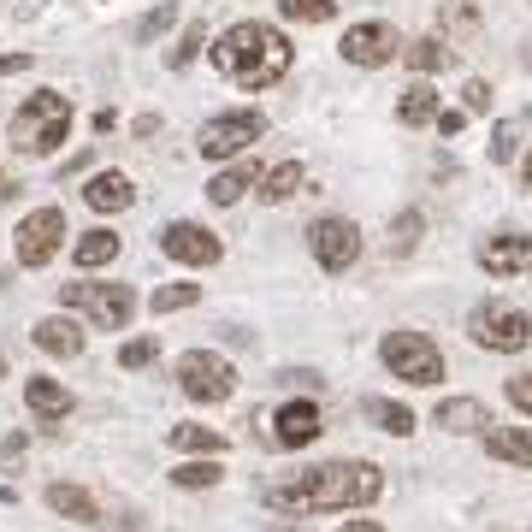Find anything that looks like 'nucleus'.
Returning <instances> with one entry per match:
<instances>
[{
	"mask_svg": "<svg viewBox=\"0 0 532 532\" xmlns=\"http://www.w3.org/2000/svg\"><path fill=\"white\" fill-rule=\"evenodd\" d=\"M385 497V467L379 462H320L284 479H266V509L278 515H349Z\"/></svg>",
	"mask_w": 532,
	"mask_h": 532,
	"instance_id": "obj_1",
	"label": "nucleus"
},
{
	"mask_svg": "<svg viewBox=\"0 0 532 532\" xmlns=\"http://www.w3.org/2000/svg\"><path fill=\"white\" fill-rule=\"evenodd\" d=\"M213 66L225 71L237 89L261 95V89H272L284 71L296 66V48H290V36H284L278 24L237 18L231 30H219V36H213Z\"/></svg>",
	"mask_w": 532,
	"mask_h": 532,
	"instance_id": "obj_2",
	"label": "nucleus"
},
{
	"mask_svg": "<svg viewBox=\"0 0 532 532\" xmlns=\"http://www.w3.org/2000/svg\"><path fill=\"white\" fill-rule=\"evenodd\" d=\"M71 95H60V89H36L30 101H18V113H12V125H6V136H12V148L18 154H60L71 142Z\"/></svg>",
	"mask_w": 532,
	"mask_h": 532,
	"instance_id": "obj_3",
	"label": "nucleus"
},
{
	"mask_svg": "<svg viewBox=\"0 0 532 532\" xmlns=\"http://www.w3.org/2000/svg\"><path fill=\"white\" fill-rule=\"evenodd\" d=\"M60 308L66 314H83L101 332H125L136 320V290L131 284H113V278H77V284L60 290Z\"/></svg>",
	"mask_w": 532,
	"mask_h": 532,
	"instance_id": "obj_4",
	"label": "nucleus"
},
{
	"mask_svg": "<svg viewBox=\"0 0 532 532\" xmlns=\"http://www.w3.org/2000/svg\"><path fill=\"white\" fill-rule=\"evenodd\" d=\"M266 136V113H255V107H231V113H213L207 125L196 131V148L201 160H243L255 142Z\"/></svg>",
	"mask_w": 532,
	"mask_h": 532,
	"instance_id": "obj_5",
	"label": "nucleus"
},
{
	"mask_svg": "<svg viewBox=\"0 0 532 532\" xmlns=\"http://www.w3.org/2000/svg\"><path fill=\"white\" fill-rule=\"evenodd\" d=\"M66 207H30L24 219H18V231H12V261L24 266V272H36V266H48L60 249H66Z\"/></svg>",
	"mask_w": 532,
	"mask_h": 532,
	"instance_id": "obj_6",
	"label": "nucleus"
},
{
	"mask_svg": "<svg viewBox=\"0 0 532 532\" xmlns=\"http://www.w3.org/2000/svg\"><path fill=\"white\" fill-rule=\"evenodd\" d=\"M379 361L397 373L402 385H438V379H444V349L426 332H385Z\"/></svg>",
	"mask_w": 532,
	"mask_h": 532,
	"instance_id": "obj_7",
	"label": "nucleus"
},
{
	"mask_svg": "<svg viewBox=\"0 0 532 532\" xmlns=\"http://www.w3.org/2000/svg\"><path fill=\"white\" fill-rule=\"evenodd\" d=\"M467 332L491 355H521L532 343V320H527V308H515V302H485V308H473Z\"/></svg>",
	"mask_w": 532,
	"mask_h": 532,
	"instance_id": "obj_8",
	"label": "nucleus"
},
{
	"mask_svg": "<svg viewBox=\"0 0 532 532\" xmlns=\"http://www.w3.org/2000/svg\"><path fill=\"white\" fill-rule=\"evenodd\" d=\"M178 391L190 402H225L231 391H237V367L219 355V349H184L178 355Z\"/></svg>",
	"mask_w": 532,
	"mask_h": 532,
	"instance_id": "obj_9",
	"label": "nucleus"
},
{
	"mask_svg": "<svg viewBox=\"0 0 532 532\" xmlns=\"http://www.w3.org/2000/svg\"><path fill=\"white\" fill-rule=\"evenodd\" d=\"M308 255L320 261V272L343 278L349 266L361 261V225H355V219H343V213L314 219V225H308Z\"/></svg>",
	"mask_w": 532,
	"mask_h": 532,
	"instance_id": "obj_10",
	"label": "nucleus"
},
{
	"mask_svg": "<svg viewBox=\"0 0 532 532\" xmlns=\"http://www.w3.org/2000/svg\"><path fill=\"white\" fill-rule=\"evenodd\" d=\"M337 54L349 60V66H361V71H379V66H391L402 54V42H397V24H385V18H361V24H349L343 30V42H337Z\"/></svg>",
	"mask_w": 532,
	"mask_h": 532,
	"instance_id": "obj_11",
	"label": "nucleus"
},
{
	"mask_svg": "<svg viewBox=\"0 0 532 532\" xmlns=\"http://www.w3.org/2000/svg\"><path fill=\"white\" fill-rule=\"evenodd\" d=\"M160 255H172L178 266H219L225 261V243H219V231H207L196 219H172L160 231Z\"/></svg>",
	"mask_w": 532,
	"mask_h": 532,
	"instance_id": "obj_12",
	"label": "nucleus"
},
{
	"mask_svg": "<svg viewBox=\"0 0 532 532\" xmlns=\"http://www.w3.org/2000/svg\"><path fill=\"white\" fill-rule=\"evenodd\" d=\"M320 432H326V420H320V402L314 397L308 402L296 397L272 414V444H278V450H302V444H314Z\"/></svg>",
	"mask_w": 532,
	"mask_h": 532,
	"instance_id": "obj_13",
	"label": "nucleus"
},
{
	"mask_svg": "<svg viewBox=\"0 0 532 532\" xmlns=\"http://www.w3.org/2000/svg\"><path fill=\"white\" fill-rule=\"evenodd\" d=\"M30 343H36L42 355H54V361H77L89 337H83V320L60 308V314H48V320H36V326H30Z\"/></svg>",
	"mask_w": 532,
	"mask_h": 532,
	"instance_id": "obj_14",
	"label": "nucleus"
},
{
	"mask_svg": "<svg viewBox=\"0 0 532 532\" xmlns=\"http://www.w3.org/2000/svg\"><path fill=\"white\" fill-rule=\"evenodd\" d=\"M479 266H485L491 278H515V272H527L532 266V237L527 231H497V237H485V243H479Z\"/></svg>",
	"mask_w": 532,
	"mask_h": 532,
	"instance_id": "obj_15",
	"label": "nucleus"
},
{
	"mask_svg": "<svg viewBox=\"0 0 532 532\" xmlns=\"http://www.w3.org/2000/svg\"><path fill=\"white\" fill-rule=\"evenodd\" d=\"M261 172L266 166L261 160H249V154H243V160H225V172L207 178V201H213V207H237V201L261 184Z\"/></svg>",
	"mask_w": 532,
	"mask_h": 532,
	"instance_id": "obj_16",
	"label": "nucleus"
},
{
	"mask_svg": "<svg viewBox=\"0 0 532 532\" xmlns=\"http://www.w3.org/2000/svg\"><path fill=\"white\" fill-rule=\"evenodd\" d=\"M136 201V184L125 172H89L83 178V207H95V213H125Z\"/></svg>",
	"mask_w": 532,
	"mask_h": 532,
	"instance_id": "obj_17",
	"label": "nucleus"
},
{
	"mask_svg": "<svg viewBox=\"0 0 532 532\" xmlns=\"http://www.w3.org/2000/svg\"><path fill=\"white\" fill-rule=\"evenodd\" d=\"M24 402H30V414L42 420V426H60L71 414V391L60 379H48V373H36V379H24Z\"/></svg>",
	"mask_w": 532,
	"mask_h": 532,
	"instance_id": "obj_18",
	"label": "nucleus"
},
{
	"mask_svg": "<svg viewBox=\"0 0 532 532\" xmlns=\"http://www.w3.org/2000/svg\"><path fill=\"white\" fill-rule=\"evenodd\" d=\"M48 509H54L60 521H77V527H95V521H101V503H95L83 485H71V479H54V485H48Z\"/></svg>",
	"mask_w": 532,
	"mask_h": 532,
	"instance_id": "obj_19",
	"label": "nucleus"
},
{
	"mask_svg": "<svg viewBox=\"0 0 532 532\" xmlns=\"http://www.w3.org/2000/svg\"><path fill=\"white\" fill-rule=\"evenodd\" d=\"M438 107H444V95H438L426 77H414V83L402 89V101H397V125H408V131H426V125L438 119Z\"/></svg>",
	"mask_w": 532,
	"mask_h": 532,
	"instance_id": "obj_20",
	"label": "nucleus"
},
{
	"mask_svg": "<svg viewBox=\"0 0 532 532\" xmlns=\"http://www.w3.org/2000/svg\"><path fill=\"white\" fill-rule=\"evenodd\" d=\"M432 420H438L444 432H456V438H467V432H485V426H491V414H485V402H479V397H444L438 408H432Z\"/></svg>",
	"mask_w": 532,
	"mask_h": 532,
	"instance_id": "obj_21",
	"label": "nucleus"
},
{
	"mask_svg": "<svg viewBox=\"0 0 532 532\" xmlns=\"http://www.w3.org/2000/svg\"><path fill=\"white\" fill-rule=\"evenodd\" d=\"M479 438H485V450H491L497 462H509V467H532V432H527V426H497V420H491V426H485Z\"/></svg>",
	"mask_w": 532,
	"mask_h": 532,
	"instance_id": "obj_22",
	"label": "nucleus"
},
{
	"mask_svg": "<svg viewBox=\"0 0 532 532\" xmlns=\"http://www.w3.org/2000/svg\"><path fill=\"white\" fill-rule=\"evenodd\" d=\"M119 261V237L107 231V225H95V231H83L77 243H71V266L77 272H95V266H113Z\"/></svg>",
	"mask_w": 532,
	"mask_h": 532,
	"instance_id": "obj_23",
	"label": "nucleus"
},
{
	"mask_svg": "<svg viewBox=\"0 0 532 532\" xmlns=\"http://www.w3.org/2000/svg\"><path fill=\"white\" fill-rule=\"evenodd\" d=\"M302 160H278V166H266L261 172V184H255V196L266 201V207H278V201H290L296 190H302Z\"/></svg>",
	"mask_w": 532,
	"mask_h": 532,
	"instance_id": "obj_24",
	"label": "nucleus"
},
{
	"mask_svg": "<svg viewBox=\"0 0 532 532\" xmlns=\"http://www.w3.org/2000/svg\"><path fill=\"white\" fill-rule=\"evenodd\" d=\"M402 66L432 77V71L450 66V42H444V36H414V42H402Z\"/></svg>",
	"mask_w": 532,
	"mask_h": 532,
	"instance_id": "obj_25",
	"label": "nucleus"
},
{
	"mask_svg": "<svg viewBox=\"0 0 532 532\" xmlns=\"http://www.w3.org/2000/svg\"><path fill=\"white\" fill-rule=\"evenodd\" d=\"M166 444H172V450H190V456H225V432H213V426H196V420L172 426V432H166Z\"/></svg>",
	"mask_w": 532,
	"mask_h": 532,
	"instance_id": "obj_26",
	"label": "nucleus"
},
{
	"mask_svg": "<svg viewBox=\"0 0 532 532\" xmlns=\"http://www.w3.org/2000/svg\"><path fill=\"white\" fill-rule=\"evenodd\" d=\"M361 414L379 426V432H391V438H408L414 432V408H402L391 397H361Z\"/></svg>",
	"mask_w": 532,
	"mask_h": 532,
	"instance_id": "obj_27",
	"label": "nucleus"
},
{
	"mask_svg": "<svg viewBox=\"0 0 532 532\" xmlns=\"http://www.w3.org/2000/svg\"><path fill=\"white\" fill-rule=\"evenodd\" d=\"M201 302V284L190 278H172V284H154V296H148V308H154V320L160 314H184V308H196Z\"/></svg>",
	"mask_w": 532,
	"mask_h": 532,
	"instance_id": "obj_28",
	"label": "nucleus"
},
{
	"mask_svg": "<svg viewBox=\"0 0 532 532\" xmlns=\"http://www.w3.org/2000/svg\"><path fill=\"white\" fill-rule=\"evenodd\" d=\"M219 479H225L219 456H201V462H178L172 467V485H178V491H213Z\"/></svg>",
	"mask_w": 532,
	"mask_h": 532,
	"instance_id": "obj_29",
	"label": "nucleus"
},
{
	"mask_svg": "<svg viewBox=\"0 0 532 532\" xmlns=\"http://www.w3.org/2000/svg\"><path fill=\"white\" fill-rule=\"evenodd\" d=\"M420 231H426L420 207H402L397 219H391V255H414L420 249Z\"/></svg>",
	"mask_w": 532,
	"mask_h": 532,
	"instance_id": "obj_30",
	"label": "nucleus"
},
{
	"mask_svg": "<svg viewBox=\"0 0 532 532\" xmlns=\"http://www.w3.org/2000/svg\"><path fill=\"white\" fill-rule=\"evenodd\" d=\"M278 18H290V24H332L337 0H278Z\"/></svg>",
	"mask_w": 532,
	"mask_h": 532,
	"instance_id": "obj_31",
	"label": "nucleus"
},
{
	"mask_svg": "<svg viewBox=\"0 0 532 532\" xmlns=\"http://www.w3.org/2000/svg\"><path fill=\"white\" fill-rule=\"evenodd\" d=\"M148 361H160V337H125V349H119V367H125V373H142Z\"/></svg>",
	"mask_w": 532,
	"mask_h": 532,
	"instance_id": "obj_32",
	"label": "nucleus"
},
{
	"mask_svg": "<svg viewBox=\"0 0 532 532\" xmlns=\"http://www.w3.org/2000/svg\"><path fill=\"white\" fill-rule=\"evenodd\" d=\"M467 30H479V6H473V0H450V24H444V42H450V36H467Z\"/></svg>",
	"mask_w": 532,
	"mask_h": 532,
	"instance_id": "obj_33",
	"label": "nucleus"
},
{
	"mask_svg": "<svg viewBox=\"0 0 532 532\" xmlns=\"http://www.w3.org/2000/svg\"><path fill=\"white\" fill-rule=\"evenodd\" d=\"M201 42H207V24H190V30H184V42L172 48V66H190V60L201 54Z\"/></svg>",
	"mask_w": 532,
	"mask_h": 532,
	"instance_id": "obj_34",
	"label": "nucleus"
},
{
	"mask_svg": "<svg viewBox=\"0 0 532 532\" xmlns=\"http://www.w3.org/2000/svg\"><path fill=\"white\" fill-rule=\"evenodd\" d=\"M462 95H467V101H462V113H491V83H479V77H473V83H467Z\"/></svg>",
	"mask_w": 532,
	"mask_h": 532,
	"instance_id": "obj_35",
	"label": "nucleus"
},
{
	"mask_svg": "<svg viewBox=\"0 0 532 532\" xmlns=\"http://www.w3.org/2000/svg\"><path fill=\"white\" fill-rule=\"evenodd\" d=\"M509 402H515L521 414H532V373H515V379H509Z\"/></svg>",
	"mask_w": 532,
	"mask_h": 532,
	"instance_id": "obj_36",
	"label": "nucleus"
},
{
	"mask_svg": "<svg viewBox=\"0 0 532 532\" xmlns=\"http://www.w3.org/2000/svg\"><path fill=\"white\" fill-rule=\"evenodd\" d=\"M166 24H172V6H160V12H148V18H142V24H136V36H142V42H148V36H160V30H166Z\"/></svg>",
	"mask_w": 532,
	"mask_h": 532,
	"instance_id": "obj_37",
	"label": "nucleus"
},
{
	"mask_svg": "<svg viewBox=\"0 0 532 532\" xmlns=\"http://www.w3.org/2000/svg\"><path fill=\"white\" fill-rule=\"evenodd\" d=\"M515 131H521V125H503V131H497V142H491V160H509V154H515Z\"/></svg>",
	"mask_w": 532,
	"mask_h": 532,
	"instance_id": "obj_38",
	"label": "nucleus"
},
{
	"mask_svg": "<svg viewBox=\"0 0 532 532\" xmlns=\"http://www.w3.org/2000/svg\"><path fill=\"white\" fill-rule=\"evenodd\" d=\"M432 125H438V131H444V136H456V131H462V125H467V113H456V107L444 113V107H438V119H432Z\"/></svg>",
	"mask_w": 532,
	"mask_h": 532,
	"instance_id": "obj_39",
	"label": "nucleus"
},
{
	"mask_svg": "<svg viewBox=\"0 0 532 532\" xmlns=\"http://www.w3.org/2000/svg\"><path fill=\"white\" fill-rule=\"evenodd\" d=\"M24 450H30V444H24V438H6V444H0V467L24 462Z\"/></svg>",
	"mask_w": 532,
	"mask_h": 532,
	"instance_id": "obj_40",
	"label": "nucleus"
},
{
	"mask_svg": "<svg viewBox=\"0 0 532 532\" xmlns=\"http://www.w3.org/2000/svg\"><path fill=\"white\" fill-rule=\"evenodd\" d=\"M12 71H30V54H0V77H12Z\"/></svg>",
	"mask_w": 532,
	"mask_h": 532,
	"instance_id": "obj_41",
	"label": "nucleus"
},
{
	"mask_svg": "<svg viewBox=\"0 0 532 532\" xmlns=\"http://www.w3.org/2000/svg\"><path fill=\"white\" fill-rule=\"evenodd\" d=\"M337 532H385V521H367V515H361V521H343Z\"/></svg>",
	"mask_w": 532,
	"mask_h": 532,
	"instance_id": "obj_42",
	"label": "nucleus"
},
{
	"mask_svg": "<svg viewBox=\"0 0 532 532\" xmlns=\"http://www.w3.org/2000/svg\"><path fill=\"white\" fill-rule=\"evenodd\" d=\"M521 184L532 190V148H527V160H521Z\"/></svg>",
	"mask_w": 532,
	"mask_h": 532,
	"instance_id": "obj_43",
	"label": "nucleus"
}]
</instances>
